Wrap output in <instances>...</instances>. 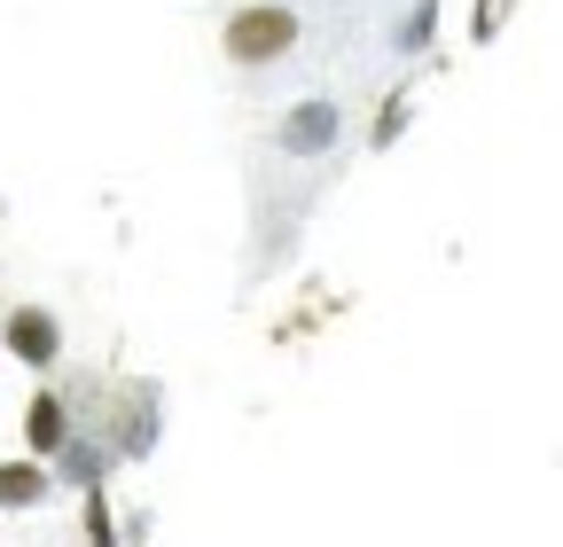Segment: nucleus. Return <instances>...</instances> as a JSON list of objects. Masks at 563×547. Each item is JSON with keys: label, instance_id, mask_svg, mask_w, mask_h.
Masks as SVG:
<instances>
[{"label": "nucleus", "instance_id": "nucleus-4", "mask_svg": "<svg viewBox=\"0 0 563 547\" xmlns=\"http://www.w3.org/2000/svg\"><path fill=\"white\" fill-rule=\"evenodd\" d=\"M47 493H55V461H32V454L0 461V509H40Z\"/></svg>", "mask_w": 563, "mask_h": 547}, {"label": "nucleus", "instance_id": "nucleus-3", "mask_svg": "<svg viewBox=\"0 0 563 547\" xmlns=\"http://www.w3.org/2000/svg\"><path fill=\"white\" fill-rule=\"evenodd\" d=\"M24 446H32V461H63L70 454V399L55 383H40L32 406H24Z\"/></svg>", "mask_w": 563, "mask_h": 547}, {"label": "nucleus", "instance_id": "nucleus-5", "mask_svg": "<svg viewBox=\"0 0 563 547\" xmlns=\"http://www.w3.org/2000/svg\"><path fill=\"white\" fill-rule=\"evenodd\" d=\"M329 133H336V110L329 102H306L290 125H282V142H290L298 157H313V149H329Z\"/></svg>", "mask_w": 563, "mask_h": 547}, {"label": "nucleus", "instance_id": "nucleus-1", "mask_svg": "<svg viewBox=\"0 0 563 547\" xmlns=\"http://www.w3.org/2000/svg\"><path fill=\"white\" fill-rule=\"evenodd\" d=\"M220 47H228V63H243V71H266V63H282L298 47V9L290 0H243L228 16V32H220Z\"/></svg>", "mask_w": 563, "mask_h": 547}, {"label": "nucleus", "instance_id": "nucleus-6", "mask_svg": "<svg viewBox=\"0 0 563 547\" xmlns=\"http://www.w3.org/2000/svg\"><path fill=\"white\" fill-rule=\"evenodd\" d=\"M87 547H118V539H110V501H102V493H87Z\"/></svg>", "mask_w": 563, "mask_h": 547}, {"label": "nucleus", "instance_id": "nucleus-2", "mask_svg": "<svg viewBox=\"0 0 563 547\" xmlns=\"http://www.w3.org/2000/svg\"><path fill=\"white\" fill-rule=\"evenodd\" d=\"M0 345H9L32 376H47L63 360V321L47 305H9V313H0Z\"/></svg>", "mask_w": 563, "mask_h": 547}, {"label": "nucleus", "instance_id": "nucleus-7", "mask_svg": "<svg viewBox=\"0 0 563 547\" xmlns=\"http://www.w3.org/2000/svg\"><path fill=\"white\" fill-rule=\"evenodd\" d=\"M501 9H509V0H485V9L470 16V32H477V40H493V32H501Z\"/></svg>", "mask_w": 563, "mask_h": 547}]
</instances>
